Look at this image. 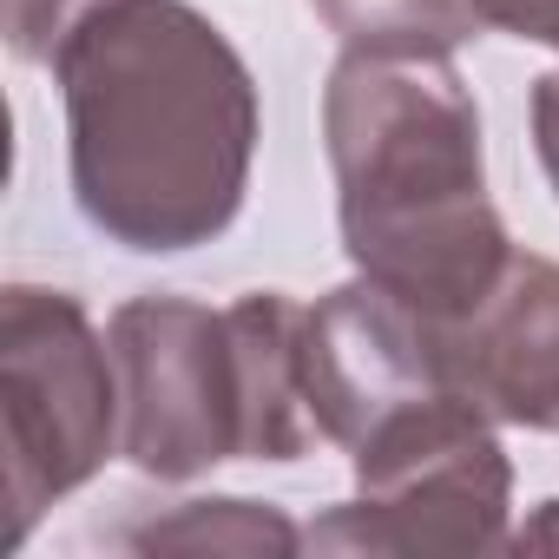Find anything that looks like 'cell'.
Instances as JSON below:
<instances>
[{"label":"cell","mask_w":559,"mask_h":559,"mask_svg":"<svg viewBox=\"0 0 559 559\" xmlns=\"http://www.w3.org/2000/svg\"><path fill=\"white\" fill-rule=\"evenodd\" d=\"M53 80L93 230L145 257L230 230L257 158V86L191 0H106L53 53Z\"/></svg>","instance_id":"cell-1"},{"label":"cell","mask_w":559,"mask_h":559,"mask_svg":"<svg viewBox=\"0 0 559 559\" xmlns=\"http://www.w3.org/2000/svg\"><path fill=\"white\" fill-rule=\"evenodd\" d=\"M336 217L356 276L428 323H461L513 257L487 204L480 112L448 60L343 53L323 86Z\"/></svg>","instance_id":"cell-2"},{"label":"cell","mask_w":559,"mask_h":559,"mask_svg":"<svg viewBox=\"0 0 559 559\" xmlns=\"http://www.w3.org/2000/svg\"><path fill=\"white\" fill-rule=\"evenodd\" d=\"M356 500L330 507L304 546L310 552H493L507 546L513 467L500 454L493 415L441 389L395 408L356 448Z\"/></svg>","instance_id":"cell-3"},{"label":"cell","mask_w":559,"mask_h":559,"mask_svg":"<svg viewBox=\"0 0 559 559\" xmlns=\"http://www.w3.org/2000/svg\"><path fill=\"white\" fill-rule=\"evenodd\" d=\"M0 454L8 546L119 454V362L67 290L0 297Z\"/></svg>","instance_id":"cell-4"},{"label":"cell","mask_w":559,"mask_h":559,"mask_svg":"<svg viewBox=\"0 0 559 559\" xmlns=\"http://www.w3.org/2000/svg\"><path fill=\"white\" fill-rule=\"evenodd\" d=\"M119 454L152 480H191L250 454V382L230 310L132 297L112 330Z\"/></svg>","instance_id":"cell-5"},{"label":"cell","mask_w":559,"mask_h":559,"mask_svg":"<svg viewBox=\"0 0 559 559\" xmlns=\"http://www.w3.org/2000/svg\"><path fill=\"white\" fill-rule=\"evenodd\" d=\"M304 389L323 421V441L356 448L395 408L448 389L441 330L395 290L356 276L304 317Z\"/></svg>","instance_id":"cell-6"},{"label":"cell","mask_w":559,"mask_h":559,"mask_svg":"<svg viewBox=\"0 0 559 559\" xmlns=\"http://www.w3.org/2000/svg\"><path fill=\"white\" fill-rule=\"evenodd\" d=\"M441 330L448 389L513 428H559V263L513 250L500 284Z\"/></svg>","instance_id":"cell-7"},{"label":"cell","mask_w":559,"mask_h":559,"mask_svg":"<svg viewBox=\"0 0 559 559\" xmlns=\"http://www.w3.org/2000/svg\"><path fill=\"white\" fill-rule=\"evenodd\" d=\"M304 304L284 290H250L230 304L250 382V461H297L323 441V421L304 389Z\"/></svg>","instance_id":"cell-8"},{"label":"cell","mask_w":559,"mask_h":559,"mask_svg":"<svg viewBox=\"0 0 559 559\" xmlns=\"http://www.w3.org/2000/svg\"><path fill=\"white\" fill-rule=\"evenodd\" d=\"M343 53L376 60H448L480 34L474 0H310Z\"/></svg>","instance_id":"cell-9"},{"label":"cell","mask_w":559,"mask_h":559,"mask_svg":"<svg viewBox=\"0 0 559 559\" xmlns=\"http://www.w3.org/2000/svg\"><path fill=\"white\" fill-rule=\"evenodd\" d=\"M139 552H297L304 533L257 500H185L126 533Z\"/></svg>","instance_id":"cell-10"},{"label":"cell","mask_w":559,"mask_h":559,"mask_svg":"<svg viewBox=\"0 0 559 559\" xmlns=\"http://www.w3.org/2000/svg\"><path fill=\"white\" fill-rule=\"evenodd\" d=\"M106 8V0H0V27H8V47L34 67H53V53L73 40V27Z\"/></svg>","instance_id":"cell-11"},{"label":"cell","mask_w":559,"mask_h":559,"mask_svg":"<svg viewBox=\"0 0 559 559\" xmlns=\"http://www.w3.org/2000/svg\"><path fill=\"white\" fill-rule=\"evenodd\" d=\"M480 27L533 40V47H559V0H474Z\"/></svg>","instance_id":"cell-12"},{"label":"cell","mask_w":559,"mask_h":559,"mask_svg":"<svg viewBox=\"0 0 559 559\" xmlns=\"http://www.w3.org/2000/svg\"><path fill=\"white\" fill-rule=\"evenodd\" d=\"M533 152H539L546 185H552V198H559V67L533 86Z\"/></svg>","instance_id":"cell-13"},{"label":"cell","mask_w":559,"mask_h":559,"mask_svg":"<svg viewBox=\"0 0 559 559\" xmlns=\"http://www.w3.org/2000/svg\"><path fill=\"white\" fill-rule=\"evenodd\" d=\"M507 546H520V552H539V546H559V500H546L539 507V520L533 526H520Z\"/></svg>","instance_id":"cell-14"}]
</instances>
